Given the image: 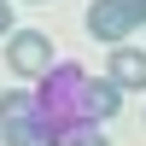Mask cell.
Here are the masks:
<instances>
[{"instance_id": "1", "label": "cell", "mask_w": 146, "mask_h": 146, "mask_svg": "<svg viewBox=\"0 0 146 146\" xmlns=\"http://www.w3.org/2000/svg\"><path fill=\"white\" fill-rule=\"evenodd\" d=\"M35 111H41V129H47V146H58L70 129H100L123 111V88L111 76L88 82L76 64H53L35 88Z\"/></svg>"}, {"instance_id": "2", "label": "cell", "mask_w": 146, "mask_h": 146, "mask_svg": "<svg viewBox=\"0 0 146 146\" xmlns=\"http://www.w3.org/2000/svg\"><path fill=\"white\" fill-rule=\"evenodd\" d=\"M0 146H47V129H41V111H35L29 88L0 94Z\"/></svg>"}, {"instance_id": "6", "label": "cell", "mask_w": 146, "mask_h": 146, "mask_svg": "<svg viewBox=\"0 0 146 146\" xmlns=\"http://www.w3.org/2000/svg\"><path fill=\"white\" fill-rule=\"evenodd\" d=\"M58 146H111V140H105L100 129H70V135L58 140Z\"/></svg>"}, {"instance_id": "3", "label": "cell", "mask_w": 146, "mask_h": 146, "mask_svg": "<svg viewBox=\"0 0 146 146\" xmlns=\"http://www.w3.org/2000/svg\"><path fill=\"white\" fill-rule=\"evenodd\" d=\"M53 64H58V58H53V41H47L41 29H12L6 35V70H12V76L41 82Z\"/></svg>"}, {"instance_id": "7", "label": "cell", "mask_w": 146, "mask_h": 146, "mask_svg": "<svg viewBox=\"0 0 146 146\" xmlns=\"http://www.w3.org/2000/svg\"><path fill=\"white\" fill-rule=\"evenodd\" d=\"M123 6H129V18H135V29H140L146 23V0H123Z\"/></svg>"}, {"instance_id": "9", "label": "cell", "mask_w": 146, "mask_h": 146, "mask_svg": "<svg viewBox=\"0 0 146 146\" xmlns=\"http://www.w3.org/2000/svg\"><path fill=\"white\" fill-rule=\"evenodd\" d=\"M29 6H47V0H29Z\"/></svg>"}, {"instance_id": "5", "label": "cell", "mask_w": 146, "mask_h": 146, "mask_svg": "<svg viewBox=\"0 0 146 146\" xmlns=\"http://www.w3.org/2000/svg\"><path fill=\"white\" fill-rule=\"evenodd\" d=\"M105 76L117 82L123 94H146V47H111V64H105Z\"/></svg>"}, {"instance_id": "8", "label": "cell", "mask_w": 146, "mask_h": 146, "mask_svg": "<svg viewBox=\"0 0 146 146\" xmlns=\"http://www.w3.org/2000/svg\"><path fill=\"white\" fill-rule=\"evenodd\" d=\"M0 35H12V0H0Z\"/></svg>"}, {"instance_id": "4", "label": "cell", "mask_w": 146, "mask_h": 146, "mask_svg": "<svg viewBox=\"0 0 146 146\" xmlns=\"http://www.w3.org/2000/svg\"><path fill=\"white\" fill-rule=\"evenodd\" d=\"M82 29H88L100 47H123L129 35H135V18H129V6H123V0H94V6H88V18H82Z\"/></svg>"}]
</instances>
